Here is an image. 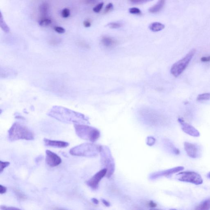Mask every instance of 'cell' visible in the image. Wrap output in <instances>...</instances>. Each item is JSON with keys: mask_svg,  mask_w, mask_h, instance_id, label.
Wrapping results in <instances>:
<instances>
[{"mask_svg": "<svg viewBox=\"0 0 210 210\" xmlns=\"http://www.w3.org/2000/svg\"><path fill=\"white\" fill-rule=\"evenodd\" d=\"M49 114L50 116L62 122L80 124L86 121L83 114L61 107H53Z\"/></svg>", "mask_w": 210, "mask_h": 210, "instance_id": "cell-1", "label": "cell"}, {"mask_svg": "<svg viewBox=\"0 0 210 210\" xmlns=\"http://www.w3.org/2000/svg\"><path fill=\"white\" fill-rule=\"evenodd\" d=\"M8 138L11 141L25 139L33 140L34 134L31 130L26 126L19 123H15L8 131Z\"/></svg>", "mask_w": 210, "mask_h": 210, "instance_id": "cell-2", "label": "cell"}, {"mask_svg": "<svg viewBox=\"0 0 210 210\" xmlns=\"http://www.w3.org/2000/svg\"><path fill=\"white\" fill-rule=\"evenodd\" d=\"M74 127L76 134L81 139L94 142L100 137V131L95 128L80 124H74Z\"/></svg>", "mask_w": 210, "mask_h": 210, "instance_id": "cell-3", "label": "cell"}, {"mask_svg": "<svg viewBox=\"0 0 210 210\" xmlns=\"http://www.w3.org/2000/svg\"><path fill=\"white\" fill-rule=\"evenodd\" d=\"M101 148L91 143H84L75 147L70 150L71 155L77 156H93L99 151H101Z\"/></svg>", "mask_w": 210, "mask_h": 210, "instance_id": "cell-4", "label": "cell"}, {"mask_svg": "<svg viewBox=\"0 0 210 210\" xmlns=\"http://www.w3.org/2000/svg\"><path fill=\"white\" fill-rule=\"evenodd\" d=\"M196 50L193 49L182 59L176 62L172 67L171 73L175 77L179 76L183 71L186 70L194 56Z\"/></svg>", "mask_w": 210, "mask_h": 210, "instance_id": "cell-5", "label": "cell"}, {"mask_svg": "<svg viewBox=\"0 0 210 210\" xmlns=\"http://www.w3.org/2000/svg\"><path fill=\"white\" fill-rule=\"evenodd\" d=\"M178 179L182 182L190 183L194 184H201L203 180L201 175L193 171L182 172L177 175Z\"/></svg>", "mask_w": 210, "mask_h": 210, "instance_id": "cell-6", "label": "cell"}, {"mask_svg": "<svg viewBox=\"0 0 210 210\" xmlns=\"http://www.w3.org/2000/svg\"><path fill=\"white\" fill-rule=\"evenodd\" d=\"M184 146L186 153L190 157L196 158L200 157L201 150V147L197 144L185 142Z\"/></svg>", "mask_w": 210, "mask_h": 210, "instance_id": "cell-7", "label": "cell"}, {"mask_svg": "<svg viewBox=\"0 0 210 210\" xmlns=\"http://www.w3.org/2000/svg\"><path fill=\"white\" fill-rule=\"evenodd\" d=\"M107 168H104L100 171L97 173L87 181V184L89 187L93 189H96L101 179L107 175Z\"/></svg>", "mask_w": 210, "mask_h": 210, "instance_id": "cell-8", "label": "cell"}, {"mask_svg": "<svg viewBox=\"0 0 210 210\" xmlns=\"http://www.w3.org/2000/svg\"><path fill=\"white\" fill-rule=\"evenodd\" d=\"M178 121L181 125L182 131L186 134L192 136L198 137L200 136V132L192 125L186 122L183 118H180Z\"/></svg>", "mask_w": 210, "mask_h": 210, "instance_id": "cell-9", "label": "cell"}, {"mask_svg": "<svg viewBox=\"0 0 210 210\" xmlns=\"http://www.w3.org/2000/svg\"><path fill=\"white\" fill-rule=\"evenodd\" d=\"M46 163L50 167L58 166L62 163L61 158L57 154L49 150H46Z\"/></svg>", "mask_w": 210, "mask_h": 210, "instance_id": "cell-10", "label": "cell"}, {"mask_svg": "<svg viewBox=\"0 0 210 210\" xmlns=\"http://www.w3.org/2000/svg\"><path fill=\"white\" fill-rule=\"evenodd\" d=\"M44 143L46 146L52 147L60 148H66L69 145V143L63 141L51 140L45 138L44 139Z\"/></svg>", "mask_w": 210, "mask_h": 210, "instance_id": "cell-11", "label": "cell"}, {"mask_svg": "<svg viewBox=\"0 0 210 210\" xmlns=\"http://www.w3.org/2000/svg\"><path fill=\"white\" fill-rule=\"evenodd\" d=\"M101 42L104 46L108 48L114 47L117 44L116 41L114 39L107 36L103 37L101 39Z\"/></svg>", "mask_w": 210, "mask_h": 210, "instance_id": "cell-12", "label": "cell"}, {"mask_svg": "<svg viewBox=\"0 0 210 210\" xmlns=\"http://www.w3.org/2000/svg\"><path fill=\"white\" fill-rule=\"evenodd\" d=\"M165 3V0H159L157 4L149 9V12L152 13H158L163 8Z\"/></svg>", "mask_w": 210, "mask_h": 210, "instance_id": "cell-13", "label": "cell"}, {"mask_svg": "<svg viewBox=\"0 0 210 210\" xmlns=\"http://www.w3.org/2000/svg\"><path fill=\"white\" fill-rule=\"evenodd\" d=\"M184 169V168L182 166H179L176 167V168H172V169H168L165 171L162 172L161 173L159 174L160 175H163V176H167L172 175V174L176 173L179 172L183 170Z\"/></svg>", "mask_w": 210, "mask_h": 210, "instance_id": "cell-14", "label": "cell"}, {"mask_svg": "<svg viewBox=\"0 0 210 210\" xmlns=\"http://www.w3.org/2000/svg\"><path fill=\"white\" fill-rule=\"evenodd\" d=\"M165 27L163 24L159 22H154L151 23L149 26V28L153 32H158L162 31Z\"/></svg>", "mask_w": 210, "mask_h": 210, "instance_id": "cell-15", "label": "cell"}, {"mask_svg": "<svg viewBox=\"0 0 210 210\" xmlns=\"http://www.w3.org/2000/svg\"><path fill=\"white\" fill-rule=\"evenodd\" d=\"M210 209V199H206L197 206L196 209L207 210Z\"/></svg>", "mask_w": 210, "mask_h": 210, "instance_id": "cell-16", "label": "cell"}, {"mask_svg": "<svg viewBox=\"0 0 210 210\" xmlns=\"http://www.w3.org/2000/svg\"><path fill=\"white\" fill-rule=\"evenodd\" d=\"M209 100H210V92L200 94L197 98V101H208Z\"/></svg>", "mask_w": 210, "mask_h": 210, "instance_id": "cell-17", "label": "cell"}, {"mask_svg": "<svg viewBox=\"0 0 210 210\" xmlns=\"http://www.w3.org/2000/svg\"><path fill=\"white\" fill-rule=\"evenodd\" d=\"M39 9H40V13L41 15H45L47 14L49 6L47 3H42V4L40 5L39 7Z\"/></svg>", "mask_w": 210, "mask_h": 210, "instance_id": "cell-18", "label": "cell"}, {"mask_svg": "<svg viewBox=\"0 0 210 210\" xmlns=\"http://www.w3.org/2000/svg\"><path fill=\"white\" fill-rule=\"evenodd\" d=\"M51 22L52 21L51 19L44 18L39 21V25L42 26H47L50 25L51 23Z\"/></svg>", "mask_w": 210, "mask_h": 210, "instance_id": "cell-19", "label": "cell"}, {"mask_svg": "<svg viewBox=\"0 0 210 210\" xmlns=\"http://www.w3.org/2000/svg\"><path fill=\"white\" fill-rule=\"evenodd\" d=\"M14 192L18 199L20 200H24L26 199V197L25 194L21 193L20 190L17 189L14 190Z\"/></svg>", "mask_w": 210, "mask_h": 210, "instance_id": "cell-20", "label": "cell"}, {"mask_svg": "<svg viewBox=\"0 0 210 210\" xmlns=\"http://www.w3.org/2000/svg\"><path fill=\"white\" fill-rule=\"evenodd\" d=\"M107 26L112 29H117L120 28L122 26L121 24L120 23L113 22L110 23L107 25Z\"/></svg>", "mask_w": 210, "mask_h": 210, "instance_id": "cell-21", "label": "cell"}, {"mask_svg": "<svg viewBox=\"0 0 210 210\" xmlns=\"http://www.w3.org/2000/svg\"><path fill=\"white\" fill-rule=\"evenodd\" d=\"M1 169H0V172L2 173L6 168L8 167L10 165V163L9 162H4L1 161Z\"/></svg>", "mask_w": 210, "mask_h": 210, "instance_id": "cell-22", "label": "cell"}, {"mask_svg": "<svg viewBox=\"0 0 210 210\" xmlns=\"http://www.w3.org/2000/svg\"><path fill=\"white\" fill-rule=\"evenodd\" d=\"M103 2H101V3H99L96 6L94 7L93 9V10L96 13H100L101 11V9H102L103 7Z\"/></svg>", "mask_w": 210, "mask_h": 210, "instance_id": "cell-23", "label": "cell"}, {"mask_svg": "<svg viewBox=\"0 0 210 210\" xmlns=\"http://www.w3.org/2000/svg\"><path fill=\"white\" fill-rule=\"evenodd\" d=\"M62 16L63 18H66L70 16V12L68 8H64L62 11Z\"/></svg>", "mask_w": 210, "mask_h": 210, "instance_id": "cell-24", "label": "cell"}, {"mask_svg": "<svg viewBox=\"0 0 210 210\" xmlns=\"http://www.w3.org/2000/svg\"><path fill=\"white\" fill-rule=\"evenodd\" d=\"M129 12L131 14H134V15H139L141 13L140 9L136 8H130Z\"/></svg>", "mask_w": 210, "mask_h": 210, "instance_id": "cell-25", "label": "cell"}, {"mask_svg": "<svg viewBox=\"0 0 210 210\" xmlns=\"http://www.w3.org/2000/svg\"><path fill=\"white\" fill-rule=\"evenodd\" d=\"M131 3L134 4H142V3H147L151 2L154 0H129Z\"/></svg>", "mask_w": 210, "mask_h": 210, "instance_id": "cell-26", "label": "cell"}, {"mask_svg": "<svg viewBox=\"0 0 210 210\" xmlns=\"http://www.w3.org/2000/svg\"><path fill=\"white\" fill-rule=\"evenodd\" d=\"M55 31L57 33H65V30L64 29L63 27H60V26H56L54 27V28Z\"/></svg>", "mask_w": 210, "mask_h": 210, "instance_id": "cell-27", "label": "cell"}, {"mask_svg": "<svg viewBox=\"0 0 210 210\" xmlns=\"http://www.w3.org/2000/svg\"><path fill=\"white\" fill-rule=\"evenodd\" d=\"M113 4L112 3H109L106 7L104 13H108V12H109L111 9H113Z\"/></svg>", "mask_w": 210, "mask_h": 210, "instance_id": "cell-28", "label": "cell"}, {"mask_svg": "<svg viewBox=\"0 0 210 210\" xmlns=\"http://www.w3.org/2000/svg\"><path fill=\"white\" fill-rule=\"evenodd\" d=\"M1 210H17L20 209L17 208H15L13 207H9V206H1Z\"/></svg>", "mask_w": 210, "mask_h": 210, "instance_id": "cell-29", "label": "cell"}, {"mask_svg": "<svg viewBox=\"0 0 210 210\" xmlns=\"http://www.w3.org/2000/svg\"><path fill=\"white\" fill-rule=\"evenodd\" d=\"M7 188L6 187L2 185H0V193L1 194H3L5 193L7 191Z\"/></svg>", "mask_w": 210, "mask_h": 210, "instance_id": "cell-30", "label": "cell"}, {"mask_svg": "<svg viewBox=\"0 0 210 210\" xmlns=\"http://www.w3.org/2000/svg\"><path fill=\"white\" fill-rule=\"evenodd\" d=\"M201 61L204 63L210 62V56L207 57H202L201 58Z\"/></svg>", "mask_w": 210, "mask_h": 210, "instance_id": "cell-31", "label": "cell"}, {"mask_svg": "<svg viewBox=\"0 0 210 210\" xmlns=\"http://www.w3.org/2000/svg\"><path fill=\"white\" fill-rule=\"evenodd\" d=\"M83 25L86 28H89L91 26V23L89 20H85L83 22Z\"/></svg>", "mask_w": 210, "mask_h": 210, "instance_id": "cell-32", "label": "cell"}, {"mask_svg": "<svg viewBox=\"0 0 210 210\" xmlns=\"http://www.w3.org/2000/svg\"><path fill=\"white\" fill-rule=\"evenodd\" d=\"M102 201L104 205H106V206H110V204L108 202V201H106V200H102Z\"/></svg>", "mask_w": 210, "mask_h": 210, "instance_id": "cell-33", "label": "cell"}, {"mask_svg": "<svg viewBox=\"0 0 210 210\" xmlns=\"http://www.w3.org/2000/svg\"><path fill=\"white\" fill-rule=\"evenodd\" d=\"M86 2L88 3H94L96 2L97 0H85Z\"/></svg>", "mask_w": 210, "mask_h": 210, "instance_id": "cell-34", "label": "cell"}, {"mask_svg": "<svg viewBox=\"0 0 210 210\" xmlns=\"http://www.w3.org/2000/svg\"><path fill=\"white\" fill-rule=\"evenodd\" d=\"M149 205L151 206V207H155L156 206V204L153 202V201H151V202H150Z\"/></svg>", "mask_w": 210, "mask_h": 210, "instance_id": "cell-35", "label": "cell"}, {"mask_svg": "<svg viewBox=\"0 0 210 210\" xmlns=\"http://www.w3.org/2000/svg\"><path fill=\"white\" fill-rule=\"evenodd\" d=\"M92 202H93L94 204H96V205H97V204H99L98 200H96V199L93 198L92 199Z\"/></svg>", "mask_w": 210, "mask_h": 210, "instance_id": "cell-36", "label": "cell"}, {"mask_svg": "<svg viewBox=\"0 0 210 210\" xmlns=\"http://www.w3.org/2000/svg\"><path fill=\"white\" fill-rule=\"evenodd\" d=\"M207 177L210 179V172H209L207 175Z\"/></svg>", "mask_w": 210, "mask_h": 210, "instance_id": "cell-37", "label": "cell"}]
</instances>
